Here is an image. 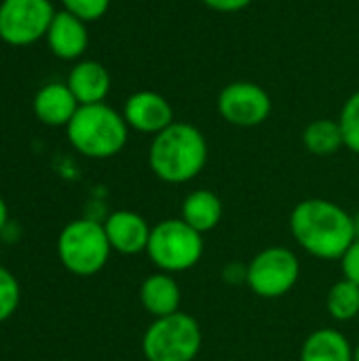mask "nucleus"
Listing matches in <instances>:
<instances>
[{
	"label": "nucleus",
	"instance_id": "nucleus-1",
	"mask_svg": "<svg viewBox=\"0 0 359 361\" xmlns=\"http://www.w3.org/2000/svg\"><path fill=\"white\" fill-rule=\"evenodd\" d=\"M294 241L313 258L341 260L355 241L353 216L334 201L305 199L290 214Z\"/></svg>",
	"mask_w": 359,
	"mask_h": 361
},
{
	"label": "nucleus",
	"instance_id": "nucleus-2",
	"mask_svg": "<svg viewBox=\"0 0 359 361\" xmlns=\"http://www.w3.org/2000/svg\"><path fill=\"white\" fill-rule=\"evenodd\" d=\"M207 140L199 127L174 121L157 133L148 148L150 171L167 184H186L207 165Z\"/></svg>",
	"mask_w": 359,
	"mask_h": 361
},
{
	"label": "nucleus",
	"instance_id": "nucleus-3",
	"mask_svg": "<svg viewBox=\"0 0 359 361\" xmlns=\"http://www.w3.org/2000/svg\"><path fill=\"white\" fill-rule=\"evenodd\" d=\"M68 142L87 159L116 157L129 140V125L123 112L112 106L89 104L80 106L66 127Z\"/></svg>",
	"mask_w": 359,
	"mask_h": 361
},
{
	"label": "nucleus",
	"instance_id": "nucleus-4",
	"mask_svg": "<svg viewBox=\"0 0 359 361\" xmlns=\"http://www.w3.org/2000/svg\"><path fill=\"white\" fill-rule=\"evenodd\" d=\"M201 347L203 330L199 322L184 311L157 317L142 336L146 361H195Z\"/></svg>",
	"mask_w": 359,
	"mask_h": 361
},
{
	"label": "nucleus",
	"instance_id": "nucleus-5",
	"mask_svg": "<svg viewBox=\"0 0 359 361\" xmlns=\"http://www.w3.org/2000/svg\"><path fill=\"white\" fill-rule=\"evenodd\" d=\"M205 252L203 235L182 218H169L152 226L146 254L150 262L169 275L195 269Z\"/></svg>",
	"mask_w": 359,
	"mask_h": 361
},
{
	"label": "nucleus",
	"instance_id": "nucleus-6",
	"mask_svg": "<svg viewBox=\"0 0 359 361\" xmlns=\"http://www.w3.org/2000/svg\"><path fill=\"white\" fill-rule=\"evenodd\" d=\"M110 241L104 224L80 218L63 226L57 239V256L63 269L76 277L97 275L110 258Z\"/></svg>",
	"mask_w": 359,
	"mask_h": 361
},
{
	"label": "nucleus",
	"instance_id": "nucleus-7",
	"mask_svg": "<svg viewBox=\"0 0 359 361\" xmlns=\"http://www.w3.org/2000/svg\"><path fill=\"white\" fill-rule=\"evenodd\" d=\"M300 279V260L298 256L284 245H273L258 252L248 262V281L245 286L267 300L288 296Z\"/></svg>",
	"mask_w": 359,
	"mask_h": 361
},
{
	"label": "nucleus",
	"instance_id": "nucleus-8",
	"mask_svg": "<svg viewBox=\"0 0 359 361\" xmlns=\"http://www.w3.org/2000/svg\"><path fill=\"white\" fill-rule=\"evenodd\" d=\"M51 0H0V38L11 47H28L47 36L55 17Z\"/></svg>",
	"mask_w": 359,
	"mask_h": 361
},
{
	"label": "nucleus",
	"instance_id": "nucleus-9",
	"mask_svg": "<svg viewBox=\"0 0 359 361\" xmlns=\"http://www.w3.org/2000/svg\"><path fill=\"white\" fill-rule=\"evenodd\" d=\"M218 114L233 127H258L273 112V99L269 91L252 80L229 82L216 99Z\"/></svg>",
	"mask_w": 359,
	"mask_h": 361
},
{
	"label": "nucleus",
	"instance_id": "nucleus-10",
	"mask_svg": "<svg viewBox=\"0 0 359 361\" xmlns=\"http://www.w3.org/2000/svg\"><path fill=\"white\" fill-rule=\"evenodd\" d=\"M123 116L129 129L154 137L174 123V106L165 95L144 89L127 97L123 106Z\"/></svg>",
	"mask_w": 359,
	"mask_h": 361
},
{
	"label": "nucleus",
	"instance_id": "nucleus-11",
	"mask_svg": "<svg viewBox=\"0 0 359 361\" xmlns=\"http://www.w3.org/2000/svg\"><path fill=\"white\" fill-rule=\"evenodd\" d=\"M104 231L112 252H118L123 256H135L146 252L152 226L146 222V218L131 209H116L106 218Z\"/></svg>",
	"mask_w": 359,
	"mask_h": 361
},
{
	"label": "nucleus",
	"instance_id": "nucleus-12",
	"mask_svg": "<svg viewBox=\"0 0 359 361\" xmlns=\"http://www.w3.org/2000/svg\"><path fill=\"white\" fill-rule=\"evenodd\" d=\"M44 40L57 59L76 61L85 55V51L89 47L87 23L83 19H78L76 15L61 8L55 13Z\"/></svg>",
	"mask_w": 359,
	"mask_h": 361
},
{
	"label": "nucleus",
	"instance_id": "nucleus-13",
	"mask_svg": "<svg viewBox=\"0 0 359 361\" xmlns=\"http://www.w3.org/2000/svg\"><path fill=\"white\" fill-rule=\"evenodd\" d=\"M34 116L49 127H68L76 110L80 108L78 99L66 82H47L42 85L32 102Z\"/></svg>",
	"mask_w": 359,
	"mask_h": 361
},
{
	"label": "nucleus",
	"instance_id": "nucleus-14",
	"mask_svg": "<svg viewBox=\"0 0 359 361\" xmlns=\"http://www.w3.org/2000/svg\"><path fill=\"white\" fill-rule=\"evenodd\" d=\"M66 85L70 87L80 106H89L106 102L112 89V78L104 63L95 59H80L72 66Z\"/></svg>",
	"mask_w": 359,
	"mask_h": 361
},
{
	"label": "nucleus",
	"instance_id": "nucleus-15",
	"mask_svg": "<svg viewBox=\"0 0 359 361\" xmlns=\"http://www.w3.org/2000/svg\"><path fill=\"white\" fill-rule=\"evenodd\" d=\"M140 302L146 309V313L157 319V317H165V315L180 311L182 292L174 275L157 271L142 281Z\"/></svg>",
	"mask_w": 359,
	"mask_h": 361
},
{
	"label": "nucleus",
	"instance_id": "nucleus-16",
	"mask_svg": "<svg viewBox=\"0 0 359 361\" xmlns=\"http://www.w3.org/2000/svg\"><path fill=\"white\" fill-rule=\"evenodd\" d=\"M222 216H224L222 199L207 188H199L186 195L180 207V218L201 235L214 231L220 224Z\"/></svg>",
	"mask_w": 359,
	"mask_h": 361
},
{
	"label": "nucleus",
	"instance_id": "nucleus-17",
	"mask_svg": "<svg viewBox=\"0 0 359 361\" xmlns=\"http://www.w3.org/2000/svg\"><path fill=\"white\" fill-rule=\"evenodd\" d=\"M300 361H353V347L341 330L320 328L303 343Z\"/></svg>",
	"mask_w": 359,
	"mask_h": 361
},
{
	"label": "nucleus",
	"instance_id": "nucleus-18",
	"mask_svg": "<svg viewBox=\"0 0 359 361\" xmlns=\"http://www.w3.org/2000/svg\"><path fill=\"white\" fill-rule=\"evenodd\" d=\"M305 148L315 157H330L345 148L341 123L334 118H315L303 131Z\"/></svg>",
	"mask_w": 359,
	"mask_h": 361
},
{
	"label": "nucleus",
	"instance_id": "nucleus-19",
	"mask_svg": "<svg viewBox=\"0 0 359 361\" xmlns=\"http://www.w3.org/2000/svg\"><path fill=\"white\" fill-rule=\"evenodd\" d=\"M326 309L330 313V317L334 322H351L359 315V286L349 281V279H341L336 281L326 296Z\"/></svg>",
	"mask_w": 359,
	"mask_h": 361
},
{
	"label": "nucleus",
	"instance_id": "nucleus-20",
	"mask_svg": "<svg viewBox=\"0 0 359 361\" xmlns=\"http://www.w3.org/2000/svg\"><path fill=\"white\" fill-rule=\"evenodd\" d=\"M339 123H341L345 148L351 150L353 154H359V91L351 93L343 104Z\"/></svg>",
	"mask_w": 359,
	"mask_h": 361
},
{
	"label": "nucleus",
	"instance_id": "nucleus-21",
	"mask_svg": "<svg viewBox=\"0 0 359 361\" xmlns=\"http://www.w3.org/2000/svg\"><path fill=\"white\" fill-rule=\"evenodd\" d=\"M21 300V288L19 281L11 271L0 267V324L11 319L19 307Z\"/></svg>",
	"mask_w": 359,
	"mask_h": 361
},
{
	"label": "nucleus",
	"instance_id": "nucleus-22",
	"mask_svg": "<svg viewBox=\"0 0 359 361\" xmlns=\"http://www.w3.org/2000/svg\"><path fill=\"white\" fill-rule=\"evenodd\" d=\"M110 2H112V0H61L63 11L76 15V17L83 19L85 23L102 19V17L108 13Z\"/></svg>",
	"mask_w": 359,
	"mask_h": 361
},
{
	"label": "nucleus",
	"instance_id": "nucleus-23",
	"mask_svg": "<svg viewBox=\"0 0 359 361\" xmlns=\"http://www.w3.org/2000/svg\"><path fill=\"white\" fill-rule=\"evenodd\" d=\"M341 267H343V277L359 286V239H355L349 245V250L343 254Z\"/></svg>",
	"mask_w": 359,
	"mask_h": 361
},
{
	"label": "nucleus",
	"instance_id": "nucleus-24",
	"mask_svg": "<svg viewBox=\"0 0 359 361\" xmlns=\"http://www.w3.org/2000/svg\"><path fill=\"white\" fill-rule=\"evenodd\" d=\"M201 2L216 13H239L245 11L254 0H201Z\"/></svg>",
	"mask_w": 359,
	"mask_h": 361
},
{
	"label": "nucleus",
	"instance_id": "nucleus-25",
	"mask_svg": "<svg viewBox=\"0 0 359 361\" xmlns=\"http://www.w3.org/2000/svg\"><path fill=\"white\" fill-rule=\"evenodd\" d=\"M222 279L231 286H239L248 281V264L231 262L222 269Z\"/></svg>",
	"mask_w": 359,
	"mask_h": 361
},
{
	"label": "nucleus",
	"instance_id": "nucleus-26",
	"mask_svg": "<svg viewBox=\"0 0 359 361\" xmlns=\"http://www.w3.org/2000/svg\"><path fill=\"white\" fill-rule=\"evenodd\" d=\"M6 224H8V207H6V201L0 197V233L4 231Z\"/></svg>",
	"mask_w": 359,
	"mask_h": 361
},
{
	"label": "nucleus",
	"instance_id": "nucleus-27",
	"mask_svg": "<svg viewBox=\"0 0 359 361\" xmlns=\"http://www.w3.org/2000/svg\"><path fill=\"white\" fill-rule=\"evenodd\" d=\"M353 224H355V239H359V214L353 216Z\"/></svg>",
	"mask_w": 359,
	"mask_h": 361
},
{
	"label": "nucleus",
	"instance_id": "nucleus-28",
	"mask_svg": "<svg viewBox=\"0 0 359 361\" xmlns=\"http://www.w3.org/2000/svg\"><path fill=\"white\" fill-rule=\"evenodd\" d=\"M353 361H359V345L353 347Z\"/></svg>",
	"mask_w": 359,
	"mask_h": 361
},
{
	"label": "nucleus",
	"instance_id": "nucleus-29",
	"mask_svg": "<svg viewBox=\"0 0 359 361\" xmlns=\"http://www.w3.org/2000/svg\"><path fill=\"white\" fill-rule=\"evenodd\" d=\"M358 2H359V0H358Z\"/></svg>",
	"mask_w": 359,
	"mask_h": 361
}]
</instances>
